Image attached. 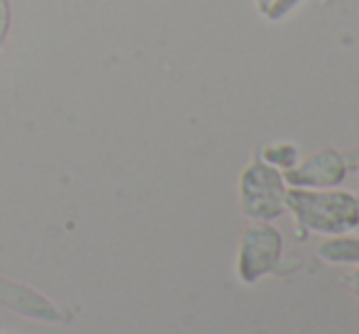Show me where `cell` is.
<instances>
[{"label": "cell", "instance_id": "cell-4", "mask_svg": "<svg viewBox=\"0 0 359 334\" xmlns=\"http://www.w3.org/2000/svg\"><path fill=\"white\" fill-rule=\"evenodd\" d=\"M347 169L345 161L337 151L323 149L318 154H313L311 159H306L303 164H293L291 169H286L284 179L291 186H306V188H327V186H337L345 179Z\"/></svg>", "mask_w": 359, "mask_h": 334}, {"label": "cell", "instance_id": "cell-8", "mask_svg": "<svg viewBox=\"0 0 359 334\" xmlns=\"http://www.w3.org/2000/svg\"><path fill=\"white\" fill-rule=\"evenodd\" d=\"M10 27H13V5L10 0H0V49L8 42Z\"/></svg>", "mask_w": 359, "mask_h": 334}, {"label": "cell", "instance_id": "cell-10", "mask_svg": "<svg viewBox=\"0 0 359 334\" xmlns=\"http://www.w3.org/2000/svg\"><path fill=\"white\" fill-rule=\"evenodd\" d=\"M271 3H274V0H259V8H262V10H264V13H266V8H269Z\"/></svg>", "mask_w": 359, "mask_h": 334}, {"label": "cell", "instance_id": "cell-6", "mask_svg": "<svg viewBox=\"0 0 359 334\" xmlns=\"http://www.w3.org/2000/svg\"><path fill=\"white\" fill-rule=\"evenodd\" d=\"M318 254H320V259L335 261V264H340V261H345V264L347 261H359V239H350V237L327 239L320 244Z\"/></svg>", "mask_w": 359, "mask_h": 334}, {"label": "cell", "instance_id": "cell-7", "mask_svg": "<svg viewBox=\"0 0 359 334\" xmlns=\"http://www.w3.org/2000/svg\"><path fill=\"white\" fill-rule=\"evenodd\" d=\"M264 156L269 164L274 166H284V169H291L293 161H296V146L293 144H274V146H266Z\"/></svg>", "mask_w": 359, "mask_h": 334}, {"label": "cell", "instance_id": "cell-2", "mask_svg": "<svg viewBox=\"0 0 359 334\" xmlns=\"http://www.w3.org/2000/svg\"><path fill=\"white\" fill-rule=\"evenodd\" d=\"M240 195L245 215L255 220L279 217L286 207V186L281 174L269 164L252 161L240 179Z\"/></svg>", "mask_w": 359, "mask_h": 334}, {"label": "cell", "instance_id": "cell-3", "mask_svg": "<svg viewBox=\"0 0 359 334\" xmlns=\"http://www.w3.org/2000/svg\"><path fill=\"white\" fill-rule=\"evenodd\" d=\"M281 254V235L269 225H257L242 235L237 271L245 283H252L262 273L271 271Z\"/></svg>", "mask_w": 359, "mask_h": 334}, {"label": "cell", "instance_id": "cell-5", "mask_svg": "<svg viewBox=\"0 0 359 334\" xmlns=\"http://www.w3.org/2000/svg\"><path fill=\"white\" fill-rule=\"evenodd\" d=\"M0 302L13 307L20 315L34 317L42 322H62V310L54 302H49L44 295L34 293L32 288L18 286V283L0 281Z\"/></svg>", "mask_w": 359, "mask_h": 334}, {"label": "cell", "instance_id": "cell-9", "mask_svg": "<svg viewBox=\"0 0 359 334\" xmlns=\"http://www.w3.org/2000/svg\"><path fill=\"white\" fill-rule=\"evenodd\" d=\"M350 283H352V291H355V293H357V295H359V268H357V271H355V273H352Z\"/></svg>", "mask_w": 359, "mask_h": 334}, {"label": "cell", "instance_id": "cell-1", "mask_svg": "<svg viewBox=\"0 0 359 334\" xmlns=\"http://www.w3.org/2000/svg\"><path fill=\"white\" fill-rule=\"evenodd\" d=\"M286 207L296 215L298 225L316 232H337L352 230L359 225V202L355 195L342 190H286Z\"/></svg>", "mask_w": 359, "mask_h": 334}]
</instances>
